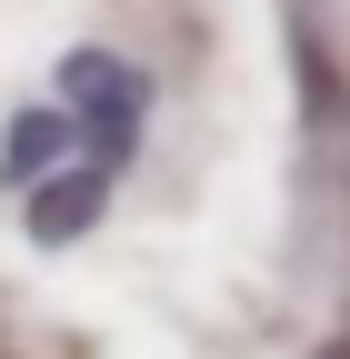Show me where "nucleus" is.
<instances>
[{"label": "nucleus", "instance_id": "1", "mask_svg": "<svg viewBox=\"0 0 350 359\" xmlns=\"http://www.w3.org/2000/svg\"><path fill=\"white\" fill-rule=\"evenodd\" d=\"M51 100L80 120V160H101L110 180L141 160V130H150V80H141V60L80 40V50H60V70H51Z\"/></svg>", "mask_w": 350, "mask_h": 359}, {"label": "nucleus", "instance_id": "2", "mask_svg": "<svg viewBox=\"0 0 350 359\" xmlns=\"http://www.w3.org/2000/svg\"><path fill=\"white\" fill-rule=\"evenodd\" d=\"M70 160H80V120H70L60 100L11 110V130H0V190H40V180L70 170Z\"/></svg>", "mask_w": 350, "mask_h": 359}, {"label": "nucleus", "instance_id": "3", "mask_svg": "<svg viewBox=\"0 0 350 359\" xmlns=\"http://www.w3.org/2000/svg\"><path fill=\"white\" fill-rule=\"evenodd\" d=\"M110 190H120V180H110L101 160H70V170H51V180L30 190V240H40V250H60V240H80V230H101Z\"/></svg>", "mask_w": 350, "mask_h": 359}, {"label": "nucleus", "instance_id": "4", "mask_svg": "<svg viewBox=\"0 0 350 359\" xmlns=\"http://www.w3.org/2000/svg\"><path fill=\"white\" fill-rule=\"evenodd\" d=\"M320 359H350V339H330V349H320Z\"/></svg>", "mask_w": 350, "mask_h": 359}]
</instances>
